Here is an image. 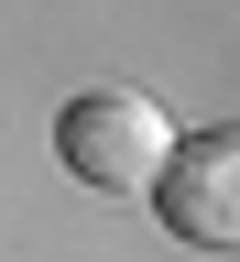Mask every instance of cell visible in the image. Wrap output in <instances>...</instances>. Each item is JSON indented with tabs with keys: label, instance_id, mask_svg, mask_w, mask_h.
Segmentation results:
<instances>
[{
	"label": "cell",
	"instance_id": "7a4b0ae2",
	"mask_svg": "<svg viewBox=\"0 0 240 262\" xmlns=\"http://www.w3.org/2000/svg\"><path fill=\"white\" fill-rule=\"evenodd\" d=\"M153 208H164L175 241H197V251H240V120L186 131L175 164H164V186H153Z\"/></svg>",
	"mask_w": 240,
	"mask_h": 262
},
{
	"label": "cell",
	"instance_id": "6da1fadb",
	"mask_svg": "<svg viewBox=\"0 0 240 262\" xmlns=\"http://www.w3.org/2000/svg\"><path fill=\"white\" fill-rule=\"evenodd\" d=\"M175 142H186V131L164 120L142 88H88V98H66V120H55L66 175L98 186V196H153L164 164H175Z\"/></svg>",
	"mask_w": 240,
	"mask_h": 262
}]
</instances>
